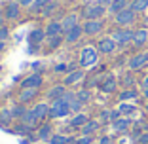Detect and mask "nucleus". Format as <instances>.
I'll return each mask as SVG.
<instances>
[{
    "label": "nucleus",
    "instance_id": "f257e3e1",
    "mask_svg": "<svg viewBox=\"0 0 148 144\" xmlns=\"http://www.w3.org/2000/svg\"><path fill=\"white\" fill-rule=\"evenodd\" d=\"M76 97V93L66 91L65 97L53 100L49 104V119H59V118H66L70 114V100Z\"/></svg>",
    "mask_w": 148,
    "mask_h": 144
},
{
    "label": "nucleus",
    "instance_id": "f03ea898",
    "mask_svg": "<svg viewBox=\"0 0 148 144\" xmlns=\"http://www.w3.org/2000/svg\"><path fill=\"white\" fill-rule=\"evenodd\" d=\"M106 12L108 10L105 8V6H101V4H97V2H91V4H86L82 8V15L86 21H89V19H103L106 15Z\"/></svg>",
    "mask_w": 148,
    "mask_h": 144
},
{
    "label": "nucleus",
    "instance_id": "7ed1b4c3",
    "mask_svg": "<svg viewBox=\"0 0 148 144\" xmlns=\"http://www.w3.org/2000/svg\"><path fill=\"white\" fill-rule=\"evenodd\" d=\"M48 38V34H46V29H42V27H34L31 32H29V53H36L38 51V46L42 44L44 40Z\"/></svg>",
    "mask_w": 148,
    "mask_h": 144
},
{
    "label": "nucleus",
    "instance_id": "20e7f679",
    "mask_svg": "<svg viewBox=\"0 0 148 144\" xmlns=\"http://www.w3.org/2000/svg\"><path fill=\"white\" fill-rule=\"evenodd\" d=\"M133 34H135V31H131V29H127V27H122V29H118V31L112 32V38L120 48H125L127 44L133 42Z\"/></svg>",
    "mask_w": 148,
    "mask_h": 144
},
{
    "label": "nucleus",
    "instance_id": "39448f33",
    "mask_svg": "<svg viewBox=\"0 0 148 144\" xmlns=\"http://www.w3.org/2000/svg\"><path fill=\"white\" fill-rule=\"evenodd\" d=\"M135 19H137V12L131 10V8H125L123 12H120V13L114 15V21H116L118 27H129V25L135 23Z\"/></svg>",
    "mask_w": 148,
    "mask_h": 144
},
{
    "label": "nucleus",
    "instance_id": "423d86ee",
    "mask_svg": "<svg viewBox=\"0 0 148 144\" xmlns=\"http://www.w3.org/2000/svg\"><path fill=\"white\" fill-rule=\"evenodd\" d=\"M82 27H84V34L86 36H97L105 29V21H103V19H89V21H86Z\"/></svg>",
    "mask_w": 148,
    "mask_h": 144
},
{
    "label": "nucleus",
    "instance_id": "0eeeda50",
    "mask_svg": "<svg viewBox=\"0 0 148 144\" xmlns=\"http://www.w3.org/2000/svg\"><path fill=\"white\" fill-rule=\"evenodd\" d=\"M44 83V76L40 72H32V74L25 76L21 82V89H27V87H32V89H40Z\"/></svg>",
    "mask_w": 148,
    "mask_h": 144
},
{
    "label": "nucleus",
    "instance_id": "6e6552de",
    "mask_svg": "<svg viewBox=\"0 0 148 144\" xmlns=\"http://www.w3.org/2000/svg\"><path fill=\"white\" fill-rule=\"evenodd\" d=\"M21 8L23 6L19 4V2H8V4L4 6V17L6 21H17L19 17H21Z\"/></svg>",
    "mask_w": 148,
    "mask_h": 144
},
{
    "label": "nucleus",
    "instance_id": "1a4fd4ad",
    "mask_svg": "<svg viewBox=\"0 0 148 144\" xmlns=\"http://www.w3.org/2000/svg\"><path fill=\"white\" fill-rule=\"evenodd\" d=\"M97 57H99V51L95 48H84L82 55H80V65L82 66H91L97 63Z\"/></svg>",
    "mask_w": 148,
    "mask_h": 144
},
{
    "label": "nucleus",
    "instance_id": "9d476101",
    "mask_svg": "<svg viewBox=\"0 0 148 144\" xmlns=\"http://www.w3.org/2000/svg\"><path fill=\"white\" fill-rule=\"evenodd\" d=\"M118 48V44L114 42L112 36H106V38L99 40V44H97V51L103 53V55H110V53H114Z\"/></svg>",
    "mask_w": 148,
    "mask_h": 144
},
{
    "label": "nucleus",
    "instance_id": "9b49d317",
    "mask_svg": "<svg viewBox=\"0 0 148 144\" xmlns=\"http://www.w3.org/2000/svg\"><path fill=\"white\" fill-rule=\"evenodd\" d=\"M146 65H148L146 51H144V53H135V55L127 61V68H129V70H140L143 66H146Z\"/></svg>",
    "mask_w": 148,
    "mask_h": 144
},
{
    "label": "nucleus",
    "instance_id": "f8f14e48",
    "mask_svg": "<svg viewBox=\"0 0 148 144\" xmlns=\"http://www.w3.org/2000/svg\"><path fill=\"white\" fill-rule=\"evenodd\" d=\"M99 89L103 93H114L118 89V80L114 78L112 74H106L105 78L99 82Z\"/></svg>",
    "mask_w": 148,
    "mask_h": 144
},
{
    "label": "nucleus",
    "instance_id": "ddd939ff",
    "mask_svg": "<svg viewBox=\"0 0 148 144\" xmlns=\"http://www.w3.org/2000/svg\"><path fill=\"white\" fill-rule=\"evenodd\" d=\"M19 121H21L23 125H27L29 129H38V121L40 119H38V116L34 114L32 108H27V112L23 114V118L19 119Z\"/></svg>",
    "mask_w": 148,
    "mask_h": 144
},
{
    "label": "nucleus",
    "instance_id": "4468645a",
    "mask_svg": "<svg viewBox=\"0 0 148 144\" xmlns=\"http://www.w3.org/2000/svg\"><path fill=\"white\" fill-rule=\"evenodd\" d=\"M84 78H86V72H84L82 68H76V70H72V72H69V74L65 76L63 83L69 87V85H76V83H80Z\"/></svg>",
    "mask_w": 148,
    "mask_h": 144
},
{
    "label": "nucleus",
    "instance_id": "2eb2a0df",
    "mask_svg": "<svg viewBox=\"0 0 148 144\" xmlns=\"http://www.w3.org/2000/svg\"><path fill=\"white\" fill-rule=\"evenodd\" d=\"M82 36H84V27L76 25V27H72L70 31L65 32V42H66V44H76Z\"/></svg>",
    "mask_w": 148,
    "mask_h": 144
},
{
    "label": "nucleus",
    "instance_id": "dca6fc26",
    "mask_svg": "<svg viewBox=\"0 0 148 144\" xmlns=\"http://www.w3.org/2000/svg\"><path fill=\"white\" fill-rule=\"evenodd\" d=\"M38 97V89H32V87H27V89H21L17 95V102L21 104H27V102H31Z\"/></svg>",
    "mask_w": 148,
    "mask_h": 144
},
{
    "label": "nucleus",
    "instance_id": "f3484780",
    "mask_svg": "<svg viewBox=\"0 0 148 144\" xmlns=\"http://www.w3.org/2000/svg\"><path fill=\"white\" fill-rule=\"evenodd\" d=\"M65 95H66V85H65V83L53 85V87L46 93V97L49 99V102H53V100H57V99H61V97H65Z\"/></svg>",
    "mask_w": 148,
    "mask_h": 144
},
{
    "label": "nucleus",
    "instance_id": "a211bd4d",
    "mask_svg": "<svg viewBox=\"0 0 148 144\" xmlns=\"http://www.w3.org/2000/svg\"><path fill=\"white\" fill-rule=\"evenodd\" d=\"M133 44H135L137 48H143V46L148 44V29L146 27L135 31V34H133Z\"/></svg>",
    "mask_w": 148,
    "mask_h": 144
},
{
    "label": "nucleus",
    "instance_id": "6ab92c4d",
    "mask_svg": "<svg viewBox=\"0 0 148 144\" xmlns=\"http://www.w3.org/2000/svg\"><path fill=\"white\" fill-rule=\"evenodd\" d=\"M51 136H53L51 123H42V125H38V129H36V139L38 140H49Z\"/></svg>",
    "mask_w": 148,
    "mask_h": 144
},
{
    "label": "nucleus",
    "instance_id": "aec40b11",
    "mask_svg": "<svg viewBox=\"0 0 148 144\" xmlns=\"http://www.w3.org/2000/svg\"><path fill=\"white\" fill-rule=\"evenodd\" d=\"M46 34H48V38H49V36H61V34H65V32H63V25H61V21H57V19H51V21L46 25Z\"/></svg>",
    "mask_w": 148,
    "mask_h": 144
},
{
    "label": "nucleus",
    "instance_id": "412c9836",
    "mask_svg": "<svg viewBox=\"0 0 148 144\" xmlns=\"http://www.w3.org/2000/svg\"><path fill=\"white\" fill-rule=\"evenodd\" d=\"M89 121V118H87V114H84V112H78V114H74L72 116V119H70V129H82L86 123Z\"/></svg>",
    "mask_w": 148,
    "mask_h": 144
},
{
    "label": "nucleus",
    "instance_id": "4be33fe9",
    "mask_svg": "<svg viewBox=\"0 0 148 144\" xmlns=\"http://www.w3.org/2000/svg\"><path fill=\"white\" fill-rule=\"evenodd\" d=\"M78 13H69V15H65V17L61 19V25H63V32H66V31H70L72 27H76V25H80L78 23Z\"/></svg>",
    "mask_w": 148,
    "mask_h": 144
},
{
    "label": "nucleus",
    "instance_id": "5701e85b",
    "mask_svg": "<svg viewBox=\"0 0 148 144\" xmlns=\"http://www.w3.org/2000/svg\"><path fill=\"white\" fill-rule=\"evenodd\" d=\"M129 127H131V119L125 118V116H122L120 119H116V121H112V129L118 133H125L129 131Z\"/></svg>",
    "mask_w": 148,
    "mask_h": 144
},
{
    "label": "nucleus",
    "instance_id": "b1692460",
    "mask_svg": "<svg viewBox=\"0 0 148 144\" xmlns=\"http://www.w3.org/2000/svg\"><path fill=\"white\" fill-rule=\"evenodd\" d=\"M99 127H101V121H97V119H89V121L86 123V125L80 129V133L82 135H87V136H91L93 133L99 131Z\"/></svg>",
    "mask_w": 148,
    "mask_h": 144
},
{
    "label": "nucleus",
    "instance_id": "393cba45",
    "mask_svg": "<svg viewBox=\"0 0 148 144\" xmlns=\"http://www.w3.org/2000/svg\"><path fill=\"white\" fill-rule=\"evenodd\" d=\"M34 114L38 116V119L42 121V119H46V118H49V104L48 102H38V104H34Z\"/></svg>",
    "mask_w": 148,
    "mask_h": 144
},
{
    "label": "nucleus",
    "instance_id": "a878e982",
    "mask_svg": "<svg viewBox=\"0 0 148 144\" xmlns=\"http://www.w3.org/2000/svg\"><path fill=\"white\" fill-rule=\"evenodd\" d=\"M129 4H131V0H114L112 6L108 8V12L112 13V15H116V13L123 12L125 8H129Z\"/></svg>",
    "mask_w": 148,
    "mask_h": 144
},
{
    "label": "nucleus",
    "instance_id": "bb28decb",
    "mask_svg": "<svg viewBox=\"0 0 148 144\" xmlns=\"http://www.w3.org/2000/svg\"><path fill=\"white\" fill-rule=\"evenodd\" d=\"M13 119L15 118H13V114H12V108H2L0 110V125L2 127H8Z\"/></svg>",
    "mask_w": 148,
    "mask_h": 144
},
{
    "label": "nucleus",
    "instance_id": "cd10ccee",
    "mask_svg": "<svg viewBox=\"0 0 148 144\" xmlns=\"http://www.w3.org/2000/svg\"><path fill=\"white\" fill-rule=\"evenodd\" d=\"M137 97H139V91H135L133 87H127V89H123L122 93H120V102H127V100H135Z\"/></svg>",
    "mask_w": 148,
    "mask_h": 144
},
{
    "label": "nucleus",
    "instance_id": "c85d7f7f",
    "mask_svg": "<svg viewBox=\"0 0 148 144\" xmlns=\"http://www.w3.org/2000/svg\"><path fill=\"white\" fill-rule=\"evenodd\" d=\"M65 42V36H49V38H46V44H48V49L49 51H53V49H57L59 46Z\"/></svg>",
    "mask_w": 148,
    "mask_h": 144
},
{
    "label": "nucleus",
    "instance_id": "c756f323",
    "mask_svg": "<svg viewBox=\"0 0 148 144\" xmlns=\"http://www.w3.org/2000/svg\"><path fill=\"white\" fill-rule=\"evenodd\" d=\"M48 142L49 144H70V142H74V139L69 135H53Z\"/></svg>",
    "mask_w": 148,
    "mask_h": 144
},
{
    "label": "nucleus",
    "instance_id": "7c9ffc66",
    "mask_svg": "<svg viewBox=\"0 0 148 144\" xmlns=\"http://www.w3.org/2000/svg\"><path fill=\"white\" fill-rule=\"evenodd\" d=\"M57 8H59V2H57V0H51V2L40 12V15H42V17H49V15H53V13L57 12Z\"/></svg>",
    "mask_w": 148,
    "mask_h": 144
},
{
    "label": "nucleus",
    "instance_id": "2f4dec72",
    "mask_svg": "<svg viewBox=\"0 0 148 144\" xmlns=\"http://www.w3.org/2000/svg\"><path fill=\"white\" fill-rule=\"evenodd\" d=\"M129 8H131V10H135L137 13L146 12V10H148V0H131Z\"/></svg>",
    "mask_w": 148,
    "mask_h": 144
},
{
    "label": "nucleus",
    "instance_id": "473e14b6",
    "mask_svg": "<svg viewBox=\"0 0 148 144\" xmlns=\"http://www.w3.org/2000/svg\"><path fill=\"white\" fill-rule=\"evenodd\" d=\"M118 110L122 112V116H131V114L137 112V106L135 104H129V102H120V106H118Z\"/></svg>",
    "mask_w": 148,
    "mask_h": 144
},
{
    "label": "nucleus",
    "instance_id": "72a5a7b5",
    "mask_svg": "<svg viewBox=\"0 0 148 144\" xmlns=\"http://www.w3.org/2000/svg\"><path fill=\"white\" fill-rule=\"evenodd\" d=\"M72 70H76V66L74 65H66V63H59V65L53 66V72H57V74H69V72H72Z\"/></svg>",
    "mask_w": 148,
    "mask_h": 144
},
{
    "label": "nucleus",
    "instance_id": "f704fd0d",
    "mask_svg": "<svg viewBox=\"0 0 148 144\" xmlns=\"http://www.w3.org/2000/svg\"><path fill=\"white\" fill-rule=\"evenodd\" d=\"M49 2H51V0H34V2H32V6L29 10H31L32 13H40L44 8H46V6L49 4Z\"/></svg>",
    "mask_w": 148,
    "mask_h": 144
},
{
    "label": "nucleus",
    "instance_id": "c9c22d12",
    "mask_svg": "<svg viewBox=\"0 0 148 144\" xmlns=\"http://www.w3.org/2000/svg\"><path fill=\"white\" fill-rule=\"evenodd\" d=\"M25 112H27V108H25V104H21V102H17V104L12 108V114H13V118H15V119H21Z\"/></svg>",
    "mask_w": 148,
    "mask_h": 144
},
{
    "label": "nucleus",
    "instance_id": "e433bc0d",
    "mask_svg": "<svg viewBox=\"0 0 148 144\" xmlns=\"http://www.w3.org/2000/svg\"><path fill=\"white\" fill-rule=\"evenodd\" d=\"M76 99L86 104V102H89V99H91V93H89V89H80V91L76 93Z\"/></svg>",
    "mask_w": 148,
    "mask_h": 144
},
{
    "label": "nucleus",
    "instance_id": "4c0bfd02",
    "mask_svg": "<svg viewBox=\"0 0 148 144\" xmlns=\"http://www.w3.org/2000/svg\"><path fill=\"white\" fill-rule=\"evenodd\" d=\"M82 106H84V102H80L76 97H74L72 100H70V112H74V114H78L80 110H82Z\"/></svg>",
    "mask_w": 148,
    "mask_h": 144
},
{
    "label": "nucleus",
    "instance_id": "58836bf2",
    "mask_svg": "<svg viewBox=\"0 0 148 144\" xmlns=\"http://www.w3.org/2000/svg\"><path fill=\"white\" fill-rule=\"evenodd\" d=\"M74 144H93V136H87V135H82L74 140Z\"/></svg>",
    "mask_w": 148,
    "mask_h": 144
},
{
    "label": "nucleus",
    "instance_id": "ea45409f",
    "mask_svg": "<svg viewBox=\"0 0 148 144\" xmlns=\"http://www.w3.org/2000/svg\"><path fill=\"white\" fill-rule=\"evenodd\" d=\"M10 38V29L8 27H0V42H6Z\"/></svg>",
    "mask_w": 148,
    "mask_h": 144
},
{
    "label": "nucleus",
    "instance_id": "a19ab883",
    "mask_svg": "<svg viewBox=\"0 0 148 144\" xmlns=\"http://www.w3.org/2000/svg\"><path fill=\"white\" fill-rule=\"evenodd\" d=\"M133 83H135V78H131V74H125V76H123V85H125V89L131 87Z\"/></svg>",
    "mask_w": 148,
    "mask_h": 144
},
{
    "label": "nucleus",
    "instance_id": "79ce46f5",
    "mask_svg": "<svg viewBox=\"0 0 148 144\" xmlns=\"http://www.w3.org/2000/svg\"><path fill=\"white\" fill-rule=\"evenodd\" d=\"M101 121L110 123V110H103V112H101Z\"/></svg>",
    "mask_w": 148,
    "mask_h": 144
},
{
    "label": "nucleus",
    "instance_id": "37998d69",
    "mask_svg": "<svg viewBox=\"0 0 148 144\" xmlns=\"http://www.w3.org/2000/svg\"><path fill=\"white\" fill-rule=\"evenodd\" d=\"M95 2H97V4H101V6H105V8L108 10L110 6H112V2H114V0H95Z\"/></svg>",
    "mask_w": 148,
    "mask_h": 144
},
{
    "label": "nucleus",
    "instance_id": "c03bdc74",
    "mask_svg": "<svg viewBox=\"0 0 148 144\" xmlns=\"http://www.w3.org/2000/svg\"><path fill=\"white\" fill-rule=\"evenodd\" d=\"M99 144H114V140L110 139L108 135H105V136H101V140H99Z\"/></svg>",
    "mask_w": 148,
    "mask_h": 144
},
{
    "label": "nucleus",
    "instance_id": "a18cd8bd",
    "mask_svg": "<svg viewBox=\"0 0 148 144\" xmlns=\"http://www.w3.org/2000/svg\"><path fill=\"white\" fill-rule=\"evenodd\" d=\"M139 144H148V133H143L139 136Z\"/></svg>",
    "mask_w": 148,
    "mask_h": 144
},
{
    "label": "nucleus",
    "instance_id": "49530a36",
    "mask_svg": "<svg viewBox=\"0 0 148 144\" xmlns=\"http://www.w3.org/2000/svg\"><path fill=\"white\" fill-rule=\"evenodd\" d=\"M32 2H34V0H19V4H21L23 8H31Z\"/></svg>",
    "mask_w": 148,
    "mask_h": 144
},
{
    "label": "nucleus",
    "instance_id": "de8ad7c7",
    "mask_svg": "<svg viewBox=\"0 0 148 144\" xmlns=\"http://www.w3.org/2000/svg\"><path fill=\"white\" fill-rule=\"evenodd\" d=\"M140 87H143V91H146V89H148V74L143 78V82H140Z\"/></svg>",
    "mask_w": 148,
    "mask_h": 144
},
{
    "label": "nucleus",
    "instance_id": "09e8293b",
    "mask_svg": "<svg viewBox=\"0 0 148 144\" xmlns=\"http://www.w3.org/2000/svg\"><path fill=\"white\" fill-rule=\"evenodd\" d=\"M6 51V42H0V55Z\"/></svg>",
    "mask_w": 148,
    "mask_h": 144
},
{
    "label": "nucleus",
    "instance_id": "8fccbe9b",
    "mask_svg": "<svg viewBox=\"0 0 148 144\" xmlns=\"http://www.w3.org/2000/svg\"><path fill=\"white\" fill-rule=\"evenodd\" d=\"M4 19H6L4 13H0V27H4Z\"/></svg>",
    "mask_w": 148,
    "mask_h": 144
},
{
    "label": "nucleus",
    "instance_id": "3c124183",
    "mask_svg": "<svg viewBox=\"0 0 148 144\" xmlns=\"http://www.w3.org/2000/svg\"><path fill=\"white\" fill-rule=\"evenodd\" d=\"M143 93H144V99L148 100V89H146V91H143Z\"/></svg>",
    "mask_w": 148,
    "mask_h": 144
},
{
    "label": "nucleus",
    "instance_id": "603ef678",
    "mask_svg": "<svg viewBox=\"0 0 148 144\" xmlns=\"http://www.w3.org/2000/svg\"><path fill=\"white\" fill-rule=\"evenodd\" d=\"M144 27H146V29H148V17L144 19Z\"/></svg>",
    "mask_w": 148,
    "mask_h": 144
},
{
    "label": "nucleus",
    "instance_id": "864d4df0",
    "mask_svg": "<svg viewBox=\"0 0 148 144\" xmlns=\"http://www.w3.org/2000/svg\"><path fill=\"white\" fill-rule=\"evenodd\" d=\"M146 55H148V51H146Z\"/></svg>",
    "mask_w": 148,
    "mask_h": 144
}]
</instances>
